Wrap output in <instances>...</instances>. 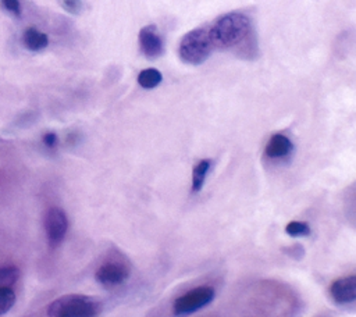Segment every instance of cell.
Here are the masks:
<instances>
[{"instance_id": "30bf717a", "label": "cell", "mask_w": 356, "mask_h": 317, "mask_svg": "<svg viewBox=\"0 0 356 317\" xmlns=\"http://www.w3.org/2000/svg\"><path fill=\"white\" fill-rule=\"evenodd\" d=\"M23 44L30 52H41L49 45V38L45 33L30 27L23 34Z\"/></svg>"}, {"instance_id": "7c38bea8", "label": "cell", "mask_w": 356, "mask_h": 317, "mask_svg": "<svg viewBox=\"0 0 356 317\" xmlns=\"http://www.w3.org/2000/svg\"><path fill=\"white\" fill-rule=\"evenodd\" d=\"M161 80H163L161 73L156 69L142 70L138 75V84L145 89H152V88L157 87L161 82Z\"/></svg>"}, {"instance_id": "8fae6325", "label": "cell", "mask_w": 356, "mask_h": 317, "mask_svg": "<svg viewBox=\"0 0 356 317\" xmlns=\"http://www.w3.org/2000/svg\"><path fill=\"white\" fill-rule=\"evenodd\" d=\"M211 167H212L211 158H204V161H201L194 167V172H193V192H198V191L202 190Z\"/></svg>"}, {"instance_id": "9a60e30c", "label": "cell", "mask_w": 356, "mask_h": 317, "mask_svg": "<svg viewBox=\"0 0 356 317\" xmlns=\"http://www.w3.org/2000/svg\"><path fill=\"white\" fill-rule=\"evenodd\" d=\"M285 233L290 237H306L310 234V227L302 221H291L285 227Z\"/></svg>"}, {"instance_id": "5bb4252c", "label": "cell", "mask_w": 356, "mask_h": 317, "mask_svg": "<svg viewBox=\"0 0 356 317\" xmlns=\"http://www.w3.org/2000/svg\"><path fill=\"white\" fill-rule=\"evenodd\" d=\"M16 303V293L12 288H0V316L8 313Z\"/></svg>"}, {"instance_id": "5b68a950", "label": "cell", "mask_w": 356, "mask_h": 317, "mask_svg": "<svg viewBox=\"0 0 356 317\" xmlns=\"http://www.w3.org/2000/svg\"><path fill=\"white\" fill-rule=\"evenodd\" d=\"M67 228H69V220L63 209L52 208L46 212L45 231L51 245L53 246L59 245L64 239L67 234Z\"/></svg>"}, {"instance_id": "4fadbf2b", "label": "cell", "mask_w": 356, "mask_h": 317, "mask_svg": "<svg viewBox=\"0 0 356 317\" xmlns=\"http://www.w3.org/2000/svg\"><path fill=\"white\" fill-rule=\"evenodd\" d=\"M20 277V270L15 266L0 269V288H10Z\"/></svg>"}, {"instance_id": "8992f818", "label": "cell", "mask_w": 356, "mask_h": 317, "mask_svg": "<svg viewBox=\"0 0 356 317\" xmlns=\"http://www.w3.org/2000/svg\"><path fill=\"white\" fill-rule=\"evenodd\" d=\"M130 275V270L120 262H109L96 270V281L105 287H116L123 284Z\"/></svg>"}, {"instance_id": "3957f363", "label": "cell", "mask_w": 356, "mask_h": 317, "mask_svg": "<svg viewBox=\"0 0 356 317\" xmlns=\"http://www.w3.org/2000/svg\"><path fill=\"white\" fill-rule=\"evenodd\" d=\"M215 51L208 26L195 28L184 35L180 42V57L190 64H199L205 62Z\"/></svg>"}, {"instance_id": "52a82bcc", "label": "cell", "mask_w": 356, "mask_h": 317, "mask_svg": "<svg viewBox=\"0 0 356 317\" xmlns=\"http://www.w3.org/2000/svg\"><path fill=\"white\" fill-rule=\"evenodd\" d=\"M330 295L338 305H348L356 300V274L335 280L330 285Z\"/></svg>"}, {"instance_id": "7a4b0ae2", "label": "cell", "mask_w": 356, "mask_h": 317, "mask_svg": "<svg viewBox=\"0 0 356 317\" xmlns=\"http://www.w3.org/2000/svg\"><path fill=\"white\" fill-rule=\"evenodd\" d=\"M100 303L85 295H64L53 300L48 307L49 317H95Z\"/></svg>"}, {"instance_id": "6da1fadb", "label": "cell", "mask_w": 356, "mask_h": 317, "mask_svg": "<svg viewBox=\"0 0 356 317\" xmlns=\"http://www.w3.org/2000/svg\"><path fill=\"white\" fill-rule=\"evenodd\" d=\"M213 48L227 49L240 45L251 34V20L238 12H233L219 17L213 24L208 26Z\"/></svg>"}, {"instance_id": "277c9868", "label": "cell", "mask_w": 356, "mask_h": 317, "mask_svg": "<svg viewBox=\"0 0 356 317\" xmlns=\"http://www.w3.org/2000/svg\"><path fill=\"white\" fill-rule=\"evenodd\" d=\"M213 299L215 289L212 287H197L175 299L172 305V311L175 316H188L208 306Z\"/></svg>"}, {"instance_id": "9c48e42d", "label": "cell", "mask_w": 356, "mask_h": 317, "mask_svg": "<svg viewBox=\"0 0 356 317\" xmlns=\"http://www.w3.org/2000/svg\"><path fill=\"white\" fill-rule=\"evenodd\" d=\"M294 146L288 136L283 134H274L266 145V156L270 158H283L292 152Z\"/></svg>"}, {"instance_id": "ba28073f", "label": "cell", "mask_w": 356, "mask_h": 317, "mask_svg": "<svg viewBox=\"0 0 356 317\" xmlns=\"http://www.w3.org/2000/svg\"><path fill=\"white\" fill-rule=\"evenodd\" d=\"M139 46L148 59H156L163 53V39L154 26H146L139 31Z\"/></svg>"}, {"instance_id": "e0dca14e", "label": "cell", "mask_w": 356, "mask_h": 317, "mask_svg": "<svg viewBox=\"0 0 356 317\" xmlns=\"http://www.w3.org/2000/svg\"><path fill=\"white\" fill-rule=\"evenodd\" d=\"M62 6L69 13L80 15L81 13V8H82V2H75V0H67V2H62Z\"/></svg>"}, {"instance_id": "ac0fdd59", "label": "cell", "mask_w": 356, "mask_h": 317, "mask_svg": "<svg viewBox=\"0 0 356 317\" xmlns=\"http://www.w3.org/2000/svg\"><path fill=\"white\" fill-rule=\"evenodd\" d=\"M57 142H59V136L55 134V132H49L44 136V143L48 146V147H56L57 146Z\"/></svg>"}, {"instance_id": "2e32d148", "label": "cell", "mask_w": 356, "mask_h": 317, "mask_svg": "<svg viewBox=\"0 0 356 317\" xmlns=\"http://www.w3.org/2000/svg\"><path fill=\"white\" fill-rule=\"evenodd\" d=\"M2 6L6 12H9L12 16L15 17H21V13H23V9H21V5L20 2H17V0H5V2H2Z\"/></svg>"}]
</instances>
